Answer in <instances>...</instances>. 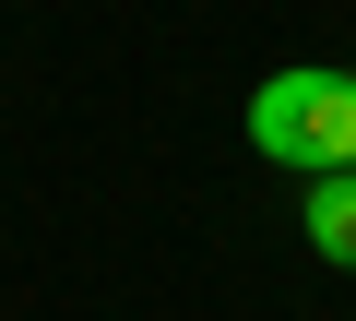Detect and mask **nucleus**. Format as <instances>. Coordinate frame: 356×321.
<instances>
[{
	"instance_id": "f03ea898",
	"label": "nucleus",
	"mask_w": 356,
	"mask_h": 321,
	"mask_svg": "<svg viewBox=\"0 0 356 321\" xmlns=\"http://www.w3.org/2000/svg\"><path fill=\"white\" fill-rule=\"evenodd\" d=\"M297 238H309L332 274H356V167H332V179L297 191Z\"/></svg>"
},
{
	"instance_id": "f257e3e1",
	"label": "nucleus",
	"mask_w": 356,
	"mask_h": 321,
	"mask_svg": "<svg viewBox=\"0 0 356 321\" xmlns=\"http://www.w3.org/2000/svg\"><path fill=\"white\" fill-rule=\"evenodd\" d=\"M250 155H273V167H297V179L356 167V72H332V60L261 72L250 84Z\"/></svg>"
}]
</instances>
